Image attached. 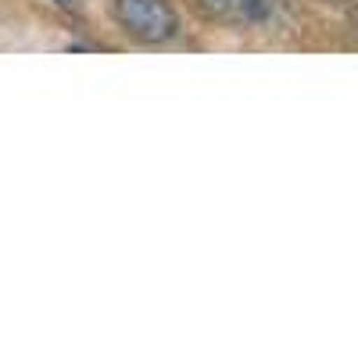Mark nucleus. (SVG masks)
<instances>
[{"label":"nucleus","mask_w":358,"mask_h":358,"mask_svg":"<svg viewBox=\"0 0 358 358\" xmlns=\"http://www.w3.org/2000/svg\"><path fill=\"white\" fill-rule=\"evenodd\" d=\"M111 18L136 43H172L179 15L169 0H111Z\"/></svg>","instance_id":"f257e3e1"},{"label":"nucleus","mask_w":358,"mask_h":358,"mask_svg":"<svg viewBox=\"0 0 358 358\" xmlns=\"http://www.w3.org/2000/svg\"><path fill=\"white\" fill-rule=\"evenodd\" d=\"M204 18L241 29H262L276 18V0H197Z\"/></svg>","instance_id":"f03ea898"},{"label":"nucleus","mask_w":358,"mask_h":358,"mask_svg":"<svg viewBox=\"0 0 358 358\" xmlns=\"http://www.w3.org/2000/svg\"><path fill=\"white\" fill-rule=\"evenodd\" d=\"M62 4H72V0H62Z\"/></svg>","instance_id":"7ed1b4c3"}]
</instances>
